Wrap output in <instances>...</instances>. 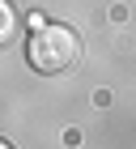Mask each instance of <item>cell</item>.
I'll use <instances>...</instances> for the list:
<instances>
[{
	"instance_id": "cell-1",
	"label": "cell",
	"mask_w": 136,
	"mask_h": 149,
	"mask_svg": "<svg viewBox=\"0 0 136 149\" xmlns=\"http://www.w3.org/2000/svg\"><path fill=\"white\" fill-rule=\"evenodd\" d=\"M26 60H30L34 72H47V77H56V72H72L81 60V38L68 30V26H34L30 38H26Z\"/></svg>"
},
{
	"instance_id": "cell-2",
	"label": "cell",
	"mask_w": 136,
	"mask_h": 149,
	"mask_svg": "<svg viewBox=\"0 0 136 149\" xmlns=\"http://www.w3.org/2000/svg\"><path fill=\"white\" fill-rule=\"evenodd\" d=\"M13 34H17V9L9 0H0V47H9Z\"/></svg>"
},
{
	"instance_id": "cell-3",
	"label": "cell",
	"mask_w": 136,
	"mask_h": 149,
	"mask_svg": "<svg viewBox=\"0 0 136 149\" xmlns=\"http://www.w3.org/2000/svg\"><path fill=\"white\" fill-rule=\"evenodd\" d=\"M0 149H13V145H9V141H0Z\"/></svg>"
}]
</instances>
